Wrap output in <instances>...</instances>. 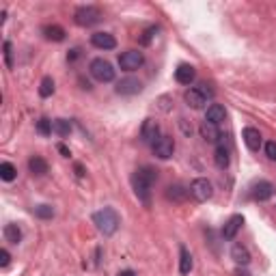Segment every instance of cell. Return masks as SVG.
<instances>
[{"label": "cell", "mask_w": 276, "mask_h": 276, "mask_svg": "<svg viewBox=\"0 0 276 276\" xmlns=\"http://www.w3.org/2000/svg\"><path fill=\"white\" fill-rule=\"evenodd\" d=\"M155 179H157V175L151 166H140L132 175V188L144 205H149V201H151V188H153Z\"/></svg>", "instance_id": "cell-1"}, {"label": "cell", "mask_w": 276, "mask_h": 276, "mask_svg": "<svg viewBox=\"0 0 276 276\" xmlns=\"http://www.w3.org/2000/svg\"><path fill=\"white\" fill-rule=\"evenodd\" d=\"M93 225L97 227V231H100L102 235L108 238V235L117 233L121 220H119V214H117L113 207H104V209H100V212L93 214Z\"/></svg>", "instance_id": "cell-2"}, {"label": "cell", "mask_w": 276, "mask_h": 276, "mask_svg": "<svg viewBox=\"0 0 276 276\" xmlns=\"http://www.w3.org/2000/svg\"><path fill=\"white\" fill-rule=\"evenodd\" d=\"M214 97V91L207 87V84H199V87H192V89H188L186 91V95H183V100H186V104L190 108H194V110H199L203 108L205 104L209 102Z\"/></svg>", "instance_id": "cell-3"}, {"label": "cell", "mask_w": 276, "mask_h": 276, "mask_svg": "<svg viewBox=\"0 0 276 276\" xmlns=\"http://www.w3.org/2000/svg\"><path fill=\"white\" fill-rule=\"evenodd\" d=\"M89 71H91V76L95 78L97 82H113L115 80V67L110 65L106 58H93L89 65Z\"/></svg>", "instance_id": "cell-4"}, {"label": "cell", "mask_w": 276, "mask_h": 276, "mask_svg": "<svg viewBox=\"0 0 276 276\" xmlns=\"http://www.w3.org/2000/svg\"><path fill=\"white\" fill-rule=\"evenodd\" d=\"M102 19V13L97 6H80V9H76L74 13V22L78 26H82V28H89V26H95L97 22Z\"/></svg>", "instance_id": "cell-5"}, {"label": "cell", "mask_w": 276, "mask_h": 276, "mask_svg": "<svg viewBox=\"0 0 276 276\" xmlns=\"http://www.w3.org/2000/svg\"><path fill=\"white\" fill-rule=\"evenodd\" d=\"M190 194H192V199H196L199 203L209 201V199H212V194H214L212 181L205 179V177H199V179H194L192 183H190Z\"/></svg>", "instance_id": "cell-6"}, {"label": "cell", "mask_w": 276, "mask_h": 276, "mask_svg": "<svg viewBox=\"0 0 276 276\" xmlns=\"http://www.w3.org/2000/svg\"><path fill=\"white\" fill-rule=\"evenodd\" d=\"M119 65L123 71H136L144 65V56H142V52H138V50H128L119 56Z\"/></svg>", "instance_id": "cell-7"}, {"label": "cell", "mask_w": 276, "mask_h": 276, "mask_svg": "<svg viewBox=\"0 0 276 276\" xmlns=\"http://www.w3.org/2000/svg\"><path fill=\"white\" fill-rule=\"evenodd\" d=\"M155 157H160V160H168V157H173L175 153V140L170 136H160L155 140V144L151 147Z\"/></svg>", "instance_id": "cell-8"}, {"label": "cell", "mask_w": 276, "mask_h": 276, "mask_svg": "<svg viewBox=\"0 0 276 276\" xmlns=\"http://www.w3.org/2000/svg\"><path fill=\"white\" fill-rule=\"evenodd\" d=\"M157 138H160V126H157V121L155 119H144L142 128H140V140L144 144H151V147H153Z\"/></svg>", "instance_id": "cell-9"}, {"label": "cell", "mask_w": 276, "mask_h": 276, "mask_svg": "<svg viewBox=\"0 0 276 276\" xmlns=\"http://www.w3.org/2000/svg\"><path fill=\"white\" fill-rule=\"evenodd\" d=\"M91 43H93L97 50H115L117 48V39L110 35V32H93V35H91Z\"/></svg>", "instance_id": "cell-10"}, {"label": "cell", "mask_w": 276, "mask_h": 276, "mask_svg": "<svg viewBox=\"0 0 276 276\" xmlns=\"http://www.w3.org/2000/svg\"><path fill=\"white\" fill-rule=\"evenodd\" d=\"M242 225H244V218H242L240 214H235L231 216V218L227 220V225L222 227V238H225L227 242H231L235 240V235H238V231L242 229Z\"/></svg>", "instance_id": "cell-11"}, {"label": "cell", "mask_w": 276, "mask_h": 276, "mask_svg": "<svg viewBox=\"0 0 276 276\" xmlns=\"http://www.w3.org/2000/svg\"><path fill=\"white\" fill-rule=\"evenodd\" d=\"M194 78H196V69L192 67V65H188V63H181L179 67L175 69V80L179 82V84H186V87H190V84L194 82Z\"/></svg>", "instance_id": "cell-12"}, {"label": "cell", "mask_w": 276, "mask_h": 276, "mask_svg": "<svg viewBox=\"0 0 276 276\" xmlns=\"http://www.w3.org/2000/svg\"><path fill=\"white\" fill-rule=\"evenodd\" d=\"M140 89H142V84L136 78H126V80H121L115 87L117 95H136V93H140Z\"/></svg>", "instance_id": "cell-13"}, {"label": "cell", "mask_w": 276, "mask_h": 276, "mask_svg": "<svg viewBox=\"0 0 276 276\" xmlns=\"http://www.w3.org/2000/svg\"><path fill=\"white\" fill-rule=\"evenodd\" d=\"M242 138H244L246 147L251 151H259L261 149V132L257 128H244V132H242Z\"/></svg>", "instance_id": "cell-14"}, {"label": "cell", "mask_w": 276, "mask_h": 276, "mask_svg": "<svg viewBox=\"0 0 276 276\" xmlns=\"http://www.w3.org/2000/svg\"><path fill=\"white\" fill-rule=\"evenodd\" d=\"M274 194V186L270 181H257L253 186V199L255 201H268Z\"/></svg>", "instance_id": "cell-15"}, {"label": "cell", "mask_w": 276, "mask_h": 276, "mask_svg": "<svg viewBox=\"0 0 276 276\" xmlns=\"http://www.w3.org/2000/svg\"><path fill=\"white\" fill-rule=\"evenodd\" d=\"M225 119H227V110H225V106H220V104H212V106L207 108L205 121L214 123V126H220V123L225 121Z\"/></svg>", "instance_id": "cell-16"}, {"label": "cell", "mask_w": 276, "mask_h": 276, "mask_svg": "<svg viewBox=\"0 0 276 276\" xmlns=\"http://www.w3.org/2000/svg\"><path fill=\"white\" fill-rule=\"evenodd\" d=\"M201 136L205 138L207 142H220V138H222L218 126H214V123H209V121L201 123Z\"/></svg>", "instance_id": "cell-17"}, {"label": "cell", "mask_w": 276, "mask_h": 276, "mask_svg": "<svg viewBox=\"0 0 276 276\" xmlns=\"http://www.w3.org/2000/svg\"><path fill=\"white\" fill-rule=\"evenodd\" d=\"M188 194H190V190H186V186H181V183H173V186L166 188V199L168 201H175V203L186 201Z\"/></svg>", "instance_id": "cell-18"}, {"label": "cell", "mask_w": 276, "mask_h": 276, "mask_svg": "<svg viewBox=\"0 0 276 276\" xmlns=\"http://www.w3.org/2000/svg\"><path fill=\"white\" fill-rule=\"evenodd\" d=\"M231 259H233L238 266H248L253 257H251V253H248V248H246V246L235 244V246L231 248Z\"/></svg>", "instance_id": "cell-19"}, {"label": "cell", "mask_w": 276, "mask_h": 276, "mask_svg": "<svg viewBox=\"0 0 276 276\" xmlns=\"http://www.w3.org/2000/svg\"><path fill=\"white\" fill-rule=\"evenodd\" d=\"M214 162H216V166H218V168H227V166H229V162H231V155H229V149H227L222 142H218V147H216Z\"/></svg>", "instance_id": "cell-20"}, {"label": "cell", "mask_w": 276, "mask_h": 276, "mask_svg": "<svg viewBox=\"0 0 276 276\" xmlns=\"http://www.w3.org/2000/svg\"><path fill=\"white\" fill-rule=\"evenodd\" d=\"M28 168L32 175H45L48 173V162H45L41 155H32L28 160Z\"/></svg>", "instance_id": "cell-21"}, {"label": "cell", "mask_w": 276, "mask_h": 276, "mask_svg": "<svg viewBox=\"0 0 276 276\" xmlns=\"http://www.w3.org/2000/svg\"><path fill=\"white\" fill-rule=\"evenodd\" d=\"M190 270H192V255L186 246H179V272L190 274Z\"/></svg>", "instance_id": "cell-22"}, {"label": "cell", "mask_w": 276, "mask_h": 276, "mask_svg": "<svg viewBox=\"0 0 276 276\" xmlns=\"http://www.w3.org/2000/svg\"><path fill=\"white\" fill-rule=\"evenodd\" d=\"M43 35H45V39H50V41H63L65 28L63 26H56V24H50V26H43Z\"/></svg>", "instance_id": "cell-23"}, {"label": "cell", "mask_w": 276, "mask_h": 276, "mask_svg": "<svg viewBox=\"0 0 276 276\" xmlns=\"http://www.w3.org/2000/svg\"><path fill=\"white\" fill-rule=\"evenodd\" d=\"M52 132H54L56 136H61V138L69 136L71 134V123L67 119H54L52 121Z\"/></svg>", "instance_id": "cell-24"}, {"label": "cell", "mask_w": 276, "mask_h": 276, "mask_svg": "<svg viewBox=\"0 0 276 276\" xmlns=\"http://www.w3.org/2000/svg\"><path fill=\"white\" fill-rule=\"evenodd\" d=\"M4 240L9 242V244H19V242H22V229L17 225H6L4 227Z\"/></svg>", "instance_id": "cell-25"}, {"label": "cell", "mask_w": 276, "mask_h": 276, "mask_svg": "<svg viewBox=\"0 0 276 276\" xmlns=\"http://www.w3.org/2000/svg\"><path fill=\"white\" fill-rule=\"evenodd\" d=\"M17 177V170L11 162H2L0 164V179L2 181H13Z\"/></svg>", "instance_id": "cell-26"}, {"label": "cell", "mask_w": 276, "mask_h": 276, "mask_svg": "<svg viewBox=\"0 0 276 276\" xmlns=\"http://www.w3.org/2000/svg\"><path fill=\"white\" fill-rule=\"evenodd\" d=\"M52 93H54V80H52L50 76H45L41 80V87H39V95L41 97H50Z\"/></svg>", "instance_id": "cell-27"}, {"label": "cell", "mask_w": 276, "mask_h": 276, "mask_svg": "<svg viewBox=\"0 0 276 276\" xmlns=\"http://www.w3.org/2000/svg\"><path fill=\"white\" fill-rule=\"evenodd\" d=\"M35 216L41 220H50L52 216H54V209H52V205H39V207H35Z\"/></svg>", "instance_id": "cell-28"}, {"label": "cell", "mask_w": 276, "mask_h": 276, "mask_svg": "<svg viewBox=\"0 0 276 276\" xmlns=\"http://www.w3.org/2000/svg\"><path fill=\"white\" fill-rule=\"evenodd\" d=\"M37 132L41 136H50L52 134V121L45 119V117H41V119L37 121Z\"/></svg>", "instance_id": "cell-29"}, {"label": "cell", "mask_w": 276, "mask_h": 276, "mask_svg": "<svg viewBox=\"0 0 276 276\" xmlns=\"http://www.w3.org/2000/svg\"><path fill=\"white\" fill-rule=\"evenodd\" d=\"M155 32H157V26H149V28L142 32V37H140V43H142V45H147V43L151 41V37L155 35Z\"/></svg>", "instance_id": "cell-30"}, {"label": "cell", "mask_w": 276, "mask_h": 276, "mask_svg": "<svg viewBox=\"0 0 276 276\" xmlns=\"http://www.w3.org/2000/svg\"><path fill=\"white\" fill-rule=\"evenodd\" d=\"M266 155L270 157V160H276V140L266 142Z\"/></svg>", "instance_id": "cell-31"}, {"label": "cell", "mask_w": 276, "mask_h": 276, "mask_svg": "<svg viewBox=\"0 0 276 276\" xmlns=\"http://www.w3.org/2000/svg\"><path fill=\"white\" fill-rule=\"evenodd\" d=\"M11 43L4 41V61H6V67H13V61H11Z\"/></svg>", "instance_id": "cell-32"}, {"label": "cell", "mask_w": 276, "mask_h": 276, "mask_svg": "<svg viewBox=\"0 0 276 276\" xmlns=\"http://www.w3.org/2000/svg\"><path fill=\"white\" fill-rule=\"evenodd\" d=\"M9 261H11V255H9L6 248H2V251H0V266L6 268V266H9Z\"/></svg>", "instance_id": "cell-33"}, {"label": "cell", "mask_w": 276, "mask_h": 276, "mask_svg": "<svg viewBox=\"0 0 276 276\" xmlns=\"http://www.w3.org/2000/svg\"><path fill=\"white\" fill-rule=\"evenodd\" d=\"M78 56H80V50H78V48H76V50H71V54H67L69 61H76Z\"/></svg>", "instance_id": "cell-34"}, {"label": "cell", "mask_w": 276, "mask_h": 276, "mask_svg": "<svg viewBox=\"0 0 276 276\" xmlns=\"http://www.w3.org/2000/svg\"><path fill=\"white\" fill-rule=\"evenodd\" d=\"M58 151H61V153H63L65 157H69V149L65 147V144H58Z\"/></svg>", "instance_id": "cell-35"}, {"label": "cell", "mask_w": 276, "mask_h": 276, "mask_svg": "<svg viewBox=\"0 0 276 276\" xmlns=\"http://www.w3.org/2000/svg\"><path fill=\"white\" fill-rule=\"evenodd\" d=\"M119 276H134L132 270H126V272H119Z\"/></svg>", "instance_id": "cell-36"}, {"label": "cell", "mask_w": 276, "mask_h": 276, "mask_svg": "<svg viewBox=\"0 0 276 276\" xmlns=\"http://www.w3.org/2000/svg\"><path fill=\"white\" fill-rule=\"evenodd\" d=\"M238 276H248V272H242V270H238Z\"/></svg>", "instance_id": "cell-37"}]
</instances>
